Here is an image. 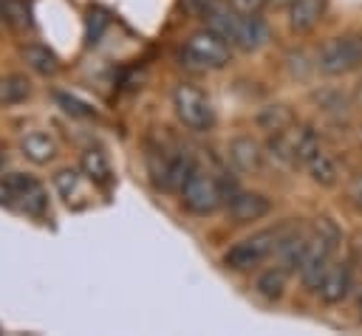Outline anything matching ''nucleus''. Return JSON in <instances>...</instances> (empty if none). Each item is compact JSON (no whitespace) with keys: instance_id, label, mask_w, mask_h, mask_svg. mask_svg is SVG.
Here are the masks:
<instances>
[{"instance_id":"obj_1","label":"nucleus","mask_w":362,"mask_h":336,"mask_svg":"<svg viewBox=\"0 0 362 336\" xmlns=\"http://www.w3.org/2000/svg\"><path fill=\"white\" fill-rule=\"evenodd\" d=\"M204 20H206V25L212 31H218L235 48H240L246 54H252V51H257V48H263L269 42V25L257 14H240L232 6L218 3Z\"/></svg>"},{"instance_id":"obj_2","label":"nucleus","mask_w":362,"mask_h":336,"mask_svg":"<svg viewBox=\"0 0 362 336\" xmlns=\"http://www.w3.org/2000/svg\"><path fill=\"white\" fill-rule=\"evenodd\" d=\"M317 68L328 76H342L362 68V34H339L317 51Z\"/></svg>"},{"instance_id":"obj_3","label":"nucleus","mask_w":362,"mask_h":336,"mask_svg":"<svg viewBox=\"0 0 362 336\" xmlns=\"http://www.w3.org/2000/svg\"><path fill=\"white\" fill-rule=\"evenodd\" d=\"M229 45L232 42L226 37H221L218 31H212L206 25V28L189 34L181 56L187 59V65H195V68H223L229 62V54H232Z\"/></svg>"},{"instance_id":"obj_4","label":"nucleus","mask_w":362,"mask_h":336,"mask_svg":"<svg viewBox=\"0 0 362 336\" xmlns=\"http://www.w3.org/2000/svg\"><path fill=\"white\" fill-rule=\"evenodd\" d=\"M173 107H175L178 121L187 130L204 133V130H209L215 124V107L195 85H178L173 90Z\"/></svg>"},{"instance_id":"obj_5","label":"nucleus","mask_w":362,"mask_h":336,"mask_svg":"<svg viewBox=\"0 0 362 336\" xmlns=\"http://www.w3.org/2000/svg\"><path fill=\"white\" fill-rule=\"evenodd\" d=\"M280 243V232L274 229H266V232H257L240 243H235L226 254H223V265L232 268V271H249V268H257L269 254H274Z\"/></svg>"},{"instance_id":"obj_6","label":"nucleus","mask_w":362,"mask_h":336,"mask_svg":"<svg viewBox=\"0 0 362 336\" xmlns=\"http://www.w3.org/2000/svg\"><path fill=\"white\" fill-rule=\"evenodd\" d=\"M181 200L189 212L195 215H212L221 203H223V189H221V181L204 169H192L189 178L184 181L181 186Z\"/></svg>"},{"instance_id":"obj_7","label":"nucleus","mask_w":362,"mask_h":336,"mask_svg":"<svg viewBox=\"0 0 362 336\" xmlns=\"http://www.w3.org/2000/svg\"><path fill=\"white\" fill-rule=\"evenodd\" d=\"M334 254H337V248H331V246L322 243L317 234H311L308 248H305V257H303L300 271H297V274H300V282H303L308 291H317V288H320L325 271H328L331 263H334Z\"/></svg>"},{"instance_id":"obj_8","label":"nucleus","mask_w":362,"mask_h":336,"mask_svg":"<svg viewBox=\"0 0 362 336\" xmlns=\"http://www.w3.org/2000/svg\"><path fill=\"white\" fill-rule=\"evenodd\" d=\"M3 181L11 186L14 200H17V206H20L25 215H31V217H45V212H48V195H45V189H42L31 175L11 172V175L3 178Z\"/></svg>"},{"instance_id":"obj_9","label":"nucleus","mask_w":362,"mask_h":336,"mask_svg":"<svg viewBox=\"0 0 362 336\" xmlns=\"http://www.w3.org/2000/svg\"><path fill=\"white\" fill-rule=\"evenodd\" d=\"M272 212V200L260 192H235L229 198V215L235 223H252Z\"/></svg>"},{"instance_id":"obj_10","label":"nucleus","mask_w":362,"mask_h":336,"mask_svg":"<svg viewBox=\"0 0 362 336\" xmlns=\"http://www.w3.org/2000/svg\"><path fill=\"white\" fill-rule=\"evenodd\" d=\"M351 285H354V277H351V268L345 263H331V268L325 271L317 294L325 305H339L348 294H351Z\"/></svg>"},{"instance_id":"obj_11","label":"nucleus","mask_w":362,"mask_h":336,"mask_svg":"<svg viewBox=\"0 0 362 336\" xmlns=\"http://www.w3.org/2000/svg\"><path fill=\"white\" fill-rule=\"evenodd\" d=\"M308 240H311V234H305V232L280 234V243H277V248H274L277 265H283L288 274H297V271H300V263H303V257H305Z\"/></svg>"},{"instance_id":"obj_12","label":"nucleus","mask_w":362,"mask_h":336,"mask_svg":"<svg viewBox=\"0 0 362 336\" xmlns=\"http://www.w3.org/2000/svg\"><path fill=\"white\" fill-rule=\"evenodd\" d=\"M229 161L240 169V172H255L260 169L263 161V150L252 136H238L229 141Z\"/></svg>"},{"instance_id":"obj_13","label":"nucleus","mask_w":362,"mask_h":336,"mask_svg":"<svg viewBox=\"0 0 362 336\" xmlns=\"http://www.w3.org/2000/svg\"><path fill=\"white\" fill-rule=\"evenodd\" d=\"M325 3L328 0H291V6H288V25L294 31L314 28L322 20V14H325Z\"/></svg>"},{"instance_id":"obj_14","label":"nucleus","mask_w":362,"mask_h":336,"mask_svg":"<svg viewBox=\"0 0 362 336\" xmlns=\"http://www.w3.org/2000/svg\"><path fill=\"white\" fill-rule=\"evenodd\" d=\"M286 282H288V271L283 268V265H269L266 271H260L257 274V280H255V291L263 296V299H269V302H274V299H280L283 296V291H286Z\"/></svg>"},{"instance_id":"obj_15","label":"nucleus","mask_w":362,"mask_h":336,"mask_svg":"<svg viewBox=\"0 0 362 336\" xmlns=\"http://www.w3.org/2000/svg\"><path fill=\"white\" fill-rule=\"evenodd\" d=\"M20 150L28 161L34 164H48L54 155H57V141L45 133H28L23 141H20Z\"/></svg>"},{"instance_id":"obj_16","label":"nucleus","mask_w":362,"mask_h":336,"mask_svg":"<svg viewBox=\"0 0 362 336\" xmlns=\"http://www.w3.org/2000/svg\"><path fill=\"white\" fill-rule=\"evenodd\" d=\"M305 169H308L311 181L320 184V186H334L337 178H339V167H337V161H334L325 150L314 152V155L305 161Z\"/></svg>"},{"instance_id":"obj_17","label":"nucleus","mask_w":362,"mask_h":336,"mask_svg":"<svg viewBox=\"0 0 362 336\" xmlns=\"http://www.w3.org/2000/svg\"><path fill=\"white\" fill-rule=\"evenodd\" d=\"M31 96V82L23 73H6L0 76V107L20 104Z\"/></svg>"},{"instance_id":"obj_18","label":"nucleus","mask_w":362,"mask_h":336,"mask_svg":"<svg viewBox=\"0 0 362 336\" xmlns=\"http://www.w3.org/2000/svg\"><path fill=\"white\" fill-rule=\"evenodd\" d=\"M20 54H23V59H25L34 71H40V73H45V76H48V73H57V68H59V65H57V56H54L48 48H42V45H25Z\"/></svg>"},{"instance_id":"obj_19","label":"nucleus","mask_w":362,"mask_h":336,"mask_svg":"<svg viewBox=\"0 0 362 336\" xmlns=\"http://www.w3.org/2000/svg\"><path fill=\"white\" fill-rule=\"evenodd\" d=\"M79 164H82V172L96 184H105L110 178V167H107V161H105V155L99 150H85Z\"/></svg>"},{"instance_id":"obj_20","label":"nucleus","mask_w":362,"mask_h":336,"mask_svg":"<svg viewBox=\"0 0 362 336\" xmlns=\"http://www.w3.org/2000/svg\"><path fill=\"white\" fill-rule=\"evenodd\" d=\"M0 20L11 28H25L28 25V8L23 0H0Z\"/></svg>"},{"instance_id":"obj_21","label":"nucleus","mask_w":362,"mask_h":336,"mask_svg":"<svg viewBox=\"0 0 362 336\" xmlns=\"http://www.w3.org/2000/svg\"><path fill=\"white\" fill-rule=\"evenodd\" d=\"M54 186H57V192L71 203V195L79 189V175H76L74 169H59V172L54 175Z\"/></svg>"},{"instance_id":"obj_22","label":"nucleus","mask_w":362,"mask_h":336,"mask_svg":"<svg viewBox=\"0 0 362 336\" xmlns=\"http://www.w3.org/2000/svg\"><path fill=\"white\" fill-rule=\"evenodd\" d=\"M181 3H184V8L189 14H198V17H206L218 6V0H181Z\"/></svg>"},{"instance_id":"obj_23","label":"nucleus","mask_w":362,"mask_h":336,"mask_svg":"<svg viewBox=\"0 0 362 336\" xmlns=\"http://www.w3.org/2000/svg\"><path fill=\"white\" fill-rule=\"evenodd\" d=\"M229 6L240 14H257L266 6V0H229Z\"/></svg>"},{"instance_id":"obj_24","label":"nucleus","mask_w":362,"mask_h":336,"mask_svg":"<svg viewBox=\"0 0 362 336\" xmlns=\"http://www.w3.org/2000/svg\"><path fill=\"white\" fill-rule=\"evenodd\" d=\"M348 195H351V200L356 203V206H362V172L351 181V189H348Z\"/></svg>"},{"instance_id":"obj_25","label":"nucleus","mask_w":362,"mask_h":336,"mask_svg":"<svg viewBox=\"0 0 362 336\" xmlns=\"http://www.w3.org/2000/svg\"><path fill=\"white\" fill-rule=\"evenodd\" d=\"M17 200H14V192H11V186L6 184V181H0V206H14Z\"/></svg>"},{"instance_id":"obj_26","label":"nucleus","mask_w":362,"mask_h":336,"mask_svg":"<svg viewBox=\"0 0 362 336\" xmlns=\"http://www.w3.org/2000/svg\"><path fill=\"white\" fill-rule=\"evenodd\" d=\"M59 102H62V104H68V107H65L68 113H76V116H90V110H82V104H76V102H74V99H68V96H59Z\"/></svg>"},{"instance_id":"obj_27","label":"nucleus","mask_w":362,"mask_h":336,"mask_svg":"<svg viewBox=\"0 0 362 336\" xmlns=\"http://www.w3.org/2000/svg\"><path fill=\"white\" fill-rule=\"evenodd\" d=\"M356 308H359V319H362V294H359V299H356Z\"/></svg>"},{"instance_id":"obj_28","label":"nucleus","mask_w":362,"mask_h":336,"mask_svg":"<svg viewBox=\"0 0 362 336\" xmlns=\"http://www.w3.org/2000/svg\"><path fill=\"white\" fill-rule=\"evenodd\" d=\"M3 164H6V158H3V152H0V169H3Z\"/></svg>"}]
</instances>
